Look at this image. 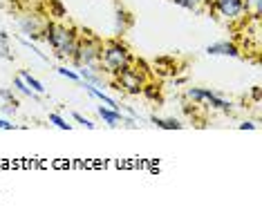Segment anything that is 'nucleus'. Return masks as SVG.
<instances>
[{"label": "nucleus", "instance_id": "a878e982", "mask_svg": "<svg viewBox=\"0 0 262 219\" xmlns=\"http://www.w3.org/2000/svg\"><path fill=\"white\" fill-rule=\"evenodd\" d=\"M16 126L11 121H7V119H0V130H14Z\"/></svg>", "mask_w": 262, "mask_h": 219}, {"label": "nucleus", "instance_id": "4be33fe9", "mask_svg": "<svg viewBox=\"0 0 262 219\" xmlns=\"http://www.w3.org/2000/svg\"><path fill=\"white\" fill-rule=\"evenodd\" d=\"M72 119H74L76 123H81V126H83V128H88V130H94V128H97V126H94V123H92L90 119H88V116H83V114H79V112H72Z\"/></svg>", "mask_w": 262, "mask_h": 219}, {"label": "nucleus", "instance_id": "aec40b11", "mask_svg": "<svg viewBox=\"0 0 262 219\" xmlns=\"http://www.w3.org/2000/svg\"><path fill=\"white\" fill-rule=\"evenodd\" d=\"M50 123H54V126L61 128V130H72V126H70V123L65 121L61 114H56V112H52V114H50Z\"/></svg>", "mask_w": 262, "mask_h": 219}, {"label": "nucleus", "instance_id": "cd10ccee", "mask_svg": "<svg viewBox=\"0 0 262 219\" xmlns=\"http://www.w3.org/2000/svg\"><path fill=\"white\" fill-rule=\"evenodd\" d=\"M253 101H255V103L260 101V87H253Z\"/></svg>", "mask_w": 262, "mask_h": 219}, {"label": "nucleus", "instance_id": "dca6fc26", "mask_svg": "<svg viewBox=\"0 0 262 219\" xmlns=\"http://www.w3.org/2000/svg\"><path fill=\"white\" fill-rule=\"evenodd\" d=\"M0 58H7V61H14V54L9 50V34L0 32Z\"/></svg>", "mask_w": 262, "mask_h": 219}, {"label": "nucleus", "instance_id": "4468645a", "mask_svg": "<svg viewBox=\"0 0 262 219\" xmlns=\"http://www.w3.org/2000/svg\"><path fill=\"white\" fill-rule=\"evenodd\" d=\"M150 121L162 130H182L184 128V123H180L177 119H159V116H155V114L150 116Z\"/></svg>", "mask_w": 262, "mask_h": 219}, {"label": "nucleus", "instance_id": "9b49d317", "mask_svg": "<svg viewBox=\"0 0 262 219\" xmlns=\"http://www.w3.org/2000/svg\"><path fill=\"white\" fill-rule=\"evenodd\" d=\"M14 92H20V94H23V96H27V99H34V101H38V96H40V94H36V92H34V90H32V87H29V85H27V83H25V81H23V79H20V76H18V74H16V76H14Z\"/></svg>", "mask_w": 262, "mask_h": 219}, {"label": "nucleus", "instance_id": "f3484780", "mask_svg": "<svg viewBox=\"0 0 262 219\" xmlns=\"http://www.w3.org/2000/svg\"><path fill=\"white\" fill-rule=\"evenodd\" d=\"M50 16H54V18H65L68 16V9H65L61 0H50Z\"/></svg>", "mask_w": 262, "mask_h": 219}, {"label": "nucleus", "instance_id": "f8f14e48", "mask_svg": "<svg viewBox=\"0 0 262 219\" xmlns=\"http://www.w3.org/2000/svg\"><path fill=\"white\" fill-rule=\"evenodd\" d=\"M18 76H20V79L25 81L27 85L32 87V90L36 92V94H45V85H43V83H40V81L36 79V76H32V74H29L27 69H20V72H18Z\"/></svg>", "mask_w": 262, "mask_h": 219}, {"label": "nucleus", "instance_id": "c85d7f7f", "mask_svg": "<svg viewBox=\"0 0 262 219\" xmlns=\"http://www.w3.org/2000/svg\"><path fill=\"white\" fill-rule=\"evenodd\" d=\"M186 83V76H182V79H175V85H184Z\"/></svg>", "mask_w": 262, "mask_h": 219}, {"label": "nucleus", "instance_id": "b1692460", "mask_svg": "<svg viewBox=\"0 0 262 219\" xmlns=\"http://www.w3.org/2000/svg\"><path fill=\"white\" fill-rule=\"evenodd\" d=\"M18 40H20V43H23V45H25V47H29V50H32V52H34V54H36L38 58H43V61H50V58H47V56L43 54V52H40V50H38V47H36V45H32V43H29V40H25V38H18Z\"/></svg>", "mask_w": 262, "mask_h": 219}, {"label": "nucleus", "instance_id": "6e6552de", "mask_svg": "<svg viewBox=\"0 0 262 219\" xmlns=\"http://www.w3.org/2000/svg\"><path fill=\"white\" fill-rule=\"evenodd\" d=\"M206 54L208 56H231V58H242L237 45L229 43V40H220V43H211L206 47Z\"/></svg>", "mask_w": 262, "mask_h": 219}, {"label": "nucleus", "instance_id": "f257e3e1", "mask_svg": "<svg viewBox=\"0 0 262 219\" xmlns=\"http://www.w3.org/2000/svg\"><path fill=\"white\" fill-rule=\"evenodd\" d=\"M43 40L54 50V56L58 58H72L79 36L74 34L72 27H65L61 22H45Z\"/></svg>", "mask_w": 262, "mask_h": 219}, {"label": "nucleus", "instance_id": "0eeeda50", "mask_svg": "<svg viewBox=\"0 0 262 219\" xmlns=\"http://www.w3.org/2000/svg\"><path fill=\"white\" fill-rule=\"evenodd\" d=\"M18 29L25 34L27 38L38 40V38H43L45 20H40L38 16H34V14H25V16H20L18 18Z\"/></svg>", "mask_w": 262, "mask_h": 219}, {"label": "nucleus", "instance_id": "2eb2a0df", "mask_svg": "<svg viewBox=\"0 0 262 219\" xmlns=\"http://www.w3.org/2000/svg\"><path fill=\"white\" fill-rule=\"evenodd\" d=\"M152 65H155V69H159V72H162V74L177 72V69H175V63H172V58H168V56H162V58H157V61H155Z\"/></svg>", "mask_w": 262, "mask_h": 219}, {"label": "nucleus", "instance_id": "1a4fd4ad", "mask_svg": "<svg viewBox=\"0 0 262 219\" xmlns=\"http://www.w3.org/2000/svg\"><path fill=\"white\" fill-rule=\"evenodd\" d=\"M97 112L108 128H119L123 123V119H126V116L121 114V110H112L108 105H97Z\"/></svg>", "mask_w": 262, "mask_h": 219}, {"label": "nucleus", "instance_id": "5701e85b", "mask_svg": "<svg viewBox=\"0 0 262 219\" xmlns=\"http://www.w3.org/2000/svg\"><path fill=\"white\" fill-rule=\"evenodd\" d=\"M56 72L65 76V79H70V81H81V76L79 72H74V69H68V67H56Z\"/></svg>", "mask_w": 262, "mask_h": 219}, {"label": "nucleus", "instance_id": "7ed1b4c3", "mask_svg": "<svg viewBox=\"0 0 262 219\" xmlns=\"http://www.w3.org/2000/svg\"><path fill=\"white\" fill-rule=\"evenodd\" d=\"M101 50H103V40L92 36L90 32H85V36L79 38V43H76L72 61L76 67H81V65H94L97 67L99 58H101Z\"/></svg>", "mask_w": 262, "mask_h": 219}, {"label": "nucleus", "instance_id": "412c9836", "mask_svg": "<svg viewBox=\"0 0 262 219\" xmlns=\"http://www.w3.org/2000/svg\"><path fill=\"white\" fill-rule=\"evenodd\" d=\"M0 101H3V103H14V105H18L14 90H7V87H3V90H0Z\"/></svg>", "mask_w": 262, "mask_h": 219}, {"label": "nucleus", "instance_id": "20e7f679", "mask_svg": "<svg viewBox=\"0 0 262 219\" xmlns=\"http://www.w3.org/2000/svg\"><path fill=\"white\" fill-rule=\"evenodd\" d=\"M186 99L195 101V103H200V105H211V108L222 110V112H231V110H233L231 101L222 99L220 94L206 90V87H188V90H186Z\"/></svg>", "mask_w": 262, "mask_h": 219}, {"label": "nucleus", "instance_id": "423d86ee", "mask_svg": "<svg viewBox=\"0 0 262 219\" xmlns=\"http://www.w3.org/2000/svg\"><path fill=\"white\" fill-rule=\"evenodd\" d=\"M213 9L226 20H240L247 14V3L244 0H213Z\"/></svg>", "mask_w": 262, "mask_h": 219}, {"label": "nucleus", "instance_id": "ddd939ff", "mask_svg": "<svg viewBox=\"0 0 262 219\" xmlns=\"http://www.w3.org/2000/svg\"><path fill=\"white\" fill-rule=\"evenodd\" d=\"M130 25H133V16H130L126 9L117 7V34H123Z\"/></svg>", "mask_w": 262, "mask_h": 219}, {"label": "nucleus", "instance_id": "9d476101", "mask_svg": "<svg viewBox=\"0 0 262 219\" xmlns=\"http://www.w3.org/2000/svg\"><path fill=\"white\" fill-rule=\"evenodd\" d=\"M76 72H79V76H81V81L83 83H90V85H101V76L97 74L99 72V67H94V65H81V67H76Z\"/></svg>", "mask_w": 262, "mask_h": 219}, {"label": "nucleus", "instance_id": "393cba45", "mask_svg": "<svg viewBox=\"0 0 262 219\" xmlns=\"http://www.w3.org/2000/svg\"><path fill=\"white\" fill-rule=\"evenodd\" d=\"M16 110H18V105H14V103H3L0 105V112H3L5 116H14Z\"/></svg>", "mask_w": 262, "mask_h": 219}, {"label": "nucleus", "instance_id": "f03ea898", "mask_svg": "<svg viewBox=\"0 0 262 219\" xmlns=\"http://www.w3.org/2000/svg\"><path fill=\"white\" fill-rule=\"evenodd\" d=\"M133 65V54L128 52V47L121 40H108L101 50V58H99V67L110 74H117L119 69Z\"/></svg>", "mask_w": 262, "mask_h": 219}, {"label": "nucleus", "instance_id": "6ab92c4d", "mask_svg": "<svg viewBox=\"0 0 262 219\" xmlns=\"http://www.w3.org/2000/svg\"><path fill=\"white\" fill-rule=\"evenodd\" d=\"M170 3L180 5V7L188 9V11H200V9H202V3H204V0H170Z\"/></svg>", "mask_w": 262, "mask_h": 219}, {"label": "nucleus", "instance_id": "39448f33", "mask_svg": "<svg viewBox=\"0 0 262 219\" xmlns=\"http://www.w3.org/2000/svg\"><path fill=\"white\" fill-rule=\"evenodd\" d=\"M117 76V85L115 90H123L128 94H141V90H144V76H141L137 69H133V65H128V67L119 69V72L115 74Z\"/></svg>", "mask_w": 262, "mask_h": 219}, {"label": "nucleus", "instance_id": "bb28decb", "mask_svg": "<svg viewBox=\"0 0 262 219\" xmlns=\"http://www.w3.org/2000/svg\"><path fill=\"white\" fill-rule=\"evenodd\" d=\"M237 128H240V130H255L258 126H255V123H251V121H242Z\"/></svg>", "mask_w": 262, "mask_h": 219}, {"label": "nucleus", "instance_id": "a211bd4d", "mask_svg": "<svg viewBox=\"0 0 262 219\" xmlns=\"http://www.w3.org/2000/svg\"><path fill=\"white\" fill-rule=\"evenodd\" d=\"M146 99L150 101H157V103H162V94H159V87L157 85H150V83H144V90H141Z\"/></svg>", "mask_w": 262, "mask_h": 219}]
</instances>
